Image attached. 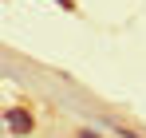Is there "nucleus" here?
Instances as JSON below:
<instances>
[{"label": "nucleus", "mask_w": 146, "mask_h": 138, "mask_svg": "<svg viewBox=\"0 0 146 138\" xmlns=\"http://www.w3.org/2000/svg\"><path fill=\"white\" fill-rule=\"evenodd\" d=\"M4 126H8L16 138H24V134L36 130V118H32V111H24V107H12V111L4 115Z\"/></svg>", "instance_id": "1"}, {"label": "nucleus", "mask_w": 146, "mask_h": 138, "mask_svg": "<svg viewBox=\"0 0 146 138\" xmlns=\"http://www.w3.org/2000/svg\"><path fill=\"white\" fill-rule=\"evenodd\" d=\"M75 138H99V134H95V130H79Z\"/></svg>", "instance_id": "2"}]
</instances>
